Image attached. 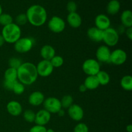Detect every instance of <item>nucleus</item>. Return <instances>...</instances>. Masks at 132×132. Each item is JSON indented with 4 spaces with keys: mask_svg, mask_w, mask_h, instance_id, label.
Wrapping results in <instances>:
<instances>
[{
    "mask_svg": "<svg viewBox=\"0 0 132 132\" xmlns=\"http://www.w3.org/2000/svg\"><path fill=\"white\" fill-rule=\"evenodd\" d=\"M18 81L24 85H31L37 80V74L36 66L29 62L22 63L17 70Z\"/></svg>",
    "mask_w": 132,
    "mask_h": 132,
    "instance_id": "nucleus-1",
    "label": "nucleus"
},
{
    "mask_svg": "<svg viewBox=\"0 0 132 132\" xmlns=\"http://www.w3.org/2000/svg\"><path fill=\"white\" fill-rule=\"evenodd\" d=\"M28 21L34 27L43 25L47 19V12L45 8L39 5H33L27 10Z\"/></svg>",
    "mask_w": 132,
    "mask_h": 132,
    "instance_id": "nucleus-2",
    "label": "nucleus"
},
{
    "mask_svg": "<svg viewBox=\"0 0 132 132\" xmlns=\"http://www.w3.org/2000/svg\"><path fill=\"white\" fill-rule=\"evenodd\" d=\"M1 35L6 43L10 44L15 43L19 39L21 38V30L20 27L15 23H12L3 27Z\"/></svg>",
    "mask_w": 132,
    "mask_h": 132,
    "instance_id": "nucleus-3",
    "label": "nucleus"
},
{
    "mask_svg": "<svg viewBox=\"0 0 132 132\" xmlns=\"http://www.w3.org/2000/svg\"><path fill=\"white\" fill-rule=\"evenodd\" d=\"M119 40V35L117 30L113 28H108L103 31V41L107 46H114L118 43Z\"/></svg>",
    "mask_w": 132,
    "mask_h": 132,
    "instance_id": "nucleus-4",
    "label": "nucleus"
},
{
    "mask_svg": "<svg viewBox=\"0 0 132 132\" xmlns=\"http://www.w3.org/2000/svg\"><path fill=\"white\" fill-rule=\"evenodd\" d=\"M34 44L33 39L30 37L20 38L14 43V49L18 53L24 54L28 52L32 48Z\"/></svg>",
    "mask_w": 132,
    "mask_h": 132,
    "instance_id": "nucleus-5",
    "label": "nucleus"
},
{
    "mask_svg": "<svg viewBox=\"0 0 132 132\" xmlns=\"http://www.w3.org/2000/svg\"><path fill=\"white\" fill-rule=\"evenodd\" d=\"M82 68L83 72L88 76H96L101 70L99 62L95 59H88L84 61Z\"/></svg>",
    "mask_w": 132,
    "mask_h": 132,
    "instance_id": "nucleus-6",
    "label": "nucleus"
},
{
    "mask_svg": "<svg viewBox=\"0 0 132 132\" xmlns=\"http://www.w3.org/2000/svg\"><path fill=\"white\" fill-rule=\"evenodd\" d=\"M45 110L50 113H57L62 109L61 101L54 97H50L45 99L43 102Z\"/></svg>",
    "mask_w": 132,
    "mask_h": 132,
    "instance_id": "nucleus-7",
    "label": "nucleus"
},
{
    "mask_svg": "<svg viewBox=\"0 0 132 132\" xmlns=\"http://www.w3.org/2000/svg\"><path fill=\"white\" fill-rule=\"evenodd\" d=\"M50 30L54 33H61L65 29L66 24L64 21L59 16H53L50 19L48 24Z\"/></svg>",
    "mask_w": 132,
    "mask_h": 132,
    "instance_id": "nucleus-8",
    "label": "nucleus"
},
{
    "mask_svg": "<svg viewBox=\"0 0 132 132\" xmlns=\"http://www.w3.org/2000/svg\"><path fill=\"white\" fill-rule=\"evenodd\" d=\"M36 69L38 76L45 77L50 76L52 73L54 67H52L50 61L43 59L36 66Z\"/></svg>",
    "mask_w": 132,
    "mask_h": 132,
    "instance_id": "nucleus-9",
    "label": "nucleus"
},
{
    "mask_svg": "<svg viewBox=\"0 0 132 132\" xmlns=\"http://www.w3.org/2000/svg\"><path fill=\"white\" fill-rule=\"evenodd\" d=\"M127 59V54L125 50L122 49H116L111 52L110 63L115 65H122Z\"/></svg>",
    "mask_w": 132,
    "mask_h": 132,
    "instance_id": "nucleus-10",
    "label": "nucleus"
},
{
    "mask_svg": "<svg viewBox=\"0 0 132 132\" xmlns=\"http://www.w3.org/2000/svg\"><path fill=\"white\" fill-rule=\"evenodd\" d=\"M111 51L108 46L102 45L99 46L96 51L97 61L104 63H110Z\"/></svg>",
    "mask_w": 132,
    "mask_h": 132,
    "instance_id": "nucleus-11",
    "label": "nucleus"
},
{
    "mask_svg": "<svg viewBox=\"0 0 132 132\" xmlns=\"http://www.w3.org/2000/svg\"><path fill=\"white\" fill-rule=\"evenodd\" d=\"M68 113L72 120L75 121H80L84 117V111L81 106L73 104L68 108Z\"/></svg>",
    "mask_w": 132,
    "mask_h": 132,
    "instance_id": "nucleus-12",
    "label": "nucleus"
},
{
    "mask_svg": "<svg viewBox=\"0 0 132 132\" xmlns=\"http://www.w3.org/2000/svg\"><path fill=\"white\" fill-rule=\"evenodd\" d=\"M50 119H51V113L45 109L40 110L36 113L34 122L37 125L45 126L50 122Z\"/></svg>",
    "mask_w": 132,
    "mask_h": 132,
    "instance_id": "nucleus-13",
    "label": "nucleus"
},
{
    "mask_svg": "<svg viewBox=\"0 0 132 132\" xmlns=\"http://www.w3.org/2000/svg\"><path fill=\"white\" fill-rule=\"evenodd\" d=\"M95 27L104 31L110 27V19L105 14H99L95 19Z\"/></svg>",
    "mask_w": 132,
    "mask_h": 132,
    "instance_id": "nucleus-14",
    "label": "nucleus"
},
{
    "mask_svg": "<svg viewBox=\"0 0 132 132\" xmlns=\"http://www.w3.org/2000/svg\"><path fill=\"white\" fill-rule=\"evenodd\" d=\"M6 110L9 114L12 116H19L23 112L22 106L20 103L16 101H11L6 105Z\"/></svg>",
    "mask_w": 132,
    "mask_h": 132,
    "instance_id": "nucleus-15",
    "label": "nucleus"
},
{
    "mask_svg": "<svg viewBox=\"0 0 132 132\" xmlns=\"http://www.w3.org/2000/svg\"><path fill=\"white\" fill-rule=\"evenodd\" d=\"M45 101V95L39 91L32 92L28 97V102L34 106H38L43 103Z\"/></svg>",
    "mask_w": 132,
    "mask_h": 132,
    "instance_id": "nucleus-16",
    "label": "nucleus"
},
{
    "mask_svg": "<svg viewBox=\"0 0 132 132\" xmlns=\"http://www.w3.org/2000/svg\"><path fill=\"white\" fill-rule=\"evenodd\" d=\"M103 30L95 27L88 28L87 31V35L89 39L91 41L96 43H99L103 41Z\"/></svg>",
    "mask_w": 132,
    "mask_h": 132,
    "instance_id": "nucleus-17",
    "label": "nucleus"
},
{
    "mask_svg": "<svg viewBox=\"0 0 132 132\" xmlns=\"http://www.w3.org/2000/svg\"><path fill=\"white\" fill-rule=\"evenodd\" d=\"M67 22L71 27L77 28L82 24V18L77 12L69 13L67 16Z\"/></svg>",
    "mask_w": 132,
    "mask_h": 132,
    "instance_id": "nucleus-18",
    "label": "nucleus"
},
{
    "mask_svg": "<svg viewBox=\"0 0 132 132\" xmlns=\"http://www.w3.org/2000/svg\"><path fill=\"white\" fill-rule=\"evenodd\" d=\"M40 54L44 60L50 61L55 55V50L51 45H45L41 48Z\"/></svg>",
    "mask_w": 132,
    "mask_h": 132,
    "instance_id": "nucleus-19",
    "label": "nucleus"
},
{
    "mask_svg": "<svg viewBox=\"0 0 132 132\" xmlns=\"http://www.w3.org/2000/svg\"><path fill=\"white\" fill-rule=\"evenodd\" d=\"M84 85L87 90H95L99 87V82L96 76H88L85 80Z\"/></svg>",
    "mask_w": 132,
    "mask_h": 132,
    "instance_id": "nucleus-20",
    "label": "nucleus"
},
{
    "mask_svg": "<svg viewBox=\"0 0 132 132\" xmlns=\"http://www.w3.org/2000/svg\"><path fill=\"white\" fill-rule=\"evenodd\" d=\"M121 21L122 26L125 28L132 27V12L130 10H126L122 12L121 15Z\"/></svg>",
    "mask_w": 132,
    "mask_h": 132,
    "instance_id": "nucleus-21",
    "label": "nucleus"
},
{
    "mask_svg": "<svg viewBox=\"0 0 132 132\" xmlns=\"http://www.w3.org/2000/svg\"><path fill=\"white\" fill-rule=\"evenodd\" d=\"M121 4L118 0H111L106 6V11L110 15H116L119 12Z\"/></svg>",
    "mask_w": 132,
    "mask_h": 132,
    "instance_id": "nucleus-22",
    "label": "nucleus"
},
{
    "mask_svg": "<svg viewBox=\"0 0 132 132\" xmlns=\"http://www.w3.org/2000/svg\"><path fill=\"white\" fill-rule=\"evenodd\" d=\"M4 77H5V80H6V81H12V82L18 81V72H17V70L15 69V68L9 67L5 72Z\"/></svg>",
    "mask_w": 132,
    "mask_h": 132,
    "instance_id": "nucleus-23",
    "label": "nucleus"
},
{
    "mask_svg": "<svg viewBox=\"0 0 132 132\" xmlns=\"http://www.w3.org/2000/svg\"><path fill=\"white\" fill-rule=\"evenodd\" d=\"M121 86L126 91H131L132 90V77L130 75H126L121 79Z\"/></svg>",
    "mask_w": 132,
    "mask_h": 132,
    "instance_id": "nucleus-24",
    "label": "nucleus"
},
{
    "mask_svg": "<svg viewBox=\"0 0 132 132\" xmlns=\"http://www.w3.org/2000/svg\"><path fill=\"white\" fill-rule=\"evenodd\" d=\"M96 76L100 85L104 86V85H108L110 81V77L106 71L100 70L99 73L96 75Z\"/></svg>",
    "mask_w": 132,
    "mask_h": 132,
    "instance_id": "nucleus-25",
    "label": "nucleus"
},
{
    "mask_svg": "<svg viewBox=\"0 0 132 132\" xmlns=\"http://www.w3.org/2000/svg\"><path fill=\"white\" fill-rule=\"evenodd\" d=\"M61 104L62 108L68 109L73 104V99L72 95H67L63 96V97L61 100Z\"/></svg>",
    "mask_w": 132,
    "mask_h": 132,
    "instance_id": "nucleus-26",
    "label": "nucleus"
},
{
    "mask_svg": "<svg viewBox=\"0 0 132 132\" xmlns=\"http://www.w3.org/2000/svg\"><path fill=\"white\" fill-rule=\"evenodd\" d=\"M13 23V18L11 15L6 13H2L0 15V24L5 27V26L10 24Z\"/></svg>",
    "mask_w": 132,
    "mask_h": 132,
    "instance_id": "nucleus-27",
    "label": "nucleus"
},
{
    "mask_svg": "<svg viewBox=\"0 0 132 132\" xmlns=\"http://www.w3.org/2000/svg\"><path fill=\"white\" fill-rule=\"evenodd\" d=\"M23 118L27 122H34L36 118V113L31 110H25L23 113Z\"/></svg>",
    "mask_w": 132,
    "mask_h": 132,
    "instance_id": "nucleus-28",
    "label": "nucleus"
},
{
    "mask_svg": "<svg viewBox=\"0 0 132 132\" xmlns=\"http://www.w3.org/2000/svg\"><path fill=\"white\" fill-rule=\"evenodd\" d=\"M52 67L54 68H59L64 63V59L60 55H55L50 61Z\"/></svg>",
    "mask_w": 132,
    "mask_h": 132,
    "instance_id": "nucleus-29",
    "label": "nucleus"
},
{
    "mask_svg": "<svg viewBox=\"0 0 132 132\" xmlns=\"http://www.w3.org/2000/svg\"><path fill=\"white\" fill-rule=\"evenodd\" d=\"M24 89H25L24 88V85L22 84L21 82H19V81H17L14 83L12 91L16 95H21V94L24 92Z\"/></svg>",
    "mask_w": 132,
    "mask_h": 132,
    "instance_id": "nucleus-30",
    "label": "nucleus"
},
{
    "mask_svg": "<svg viewBox=\"0 0 132 132\" xmlns=\"http://www.w3.org/2000/svg\"><path fill=\"white\" fill-rule=\"evenodd\" d=\"M22 63H23L21 62V60L17 57H12L9 61V67L15 68L16 70H18V68L21 65Z\"/></svg>",
    "mask_w": 132,
    "mask_h": 132,
    "instance_id": "nucleus-31",
    "label": "nucleus"
},
{
    "mask_svg": "<svg viewBox=\"0 0 132 132\" xmlns=\"http://www.w3.org/2000/svg\"><path fill=\"white\" fill-rule=\"evenodd\" d=\"M15 22H16L15 24H18L19 27L24 25L28 22L26 14H20L17 15V17L15 18Z\"/></svg>",
    "mask_w": 132,
    "mask_h": 132,
    "instance_id": "nucleus-32",
    "label": "nucleus"
},
{
    "mask_svg": "<svg viewBox=\"0 0 132 132\" xmlns=\"http://www.w3.org/2000/svg\"><path fill=\"white\" fill-rule=\"evenodd\" d=\"M88 127L86 124L83 122L79 123L75 126L73 129V132H88Z\"/></svg>",
    "mask_w": 132,
    "mask_h": 132,
    "instance_id": "nucleus-33",
    "label": "nucleus"
},
{
    "mask_svg": "<svg viewBox=\"0 0 132 132\" xmlns=\"http://www.w3.org/2000/svg\"><path fill=\"white\" fill-rule=\"evenodd\" d=\"M77 9V5L76 2L73 1H70L67 3V9L69 13L76 12Z\"/></svg>",
    "mask_w": 132,
    "mask_h": 132,
    "instance_id": "nucleus-34",
    "label": "nucleus"
},
{
    "mask_svg": "<svg viewBox=\"0 0 132 132\" xmlns=\"http://www.w3.org/2000/svg\"><path fill=\"white\" fill-rule=\"evenodd\" d=\"M46 128L44 126H40V125H35L32 126L29 132H46Z\"/></svg>",
    "mask_w": 132,
    "mask_h": 132,
    "instance_id": "nucleus-35",
    "label": "nucleus"
},
{
    "mask_svg": "<svg viewBox=\"0 0 132 132\" xmlns=\"http://www.w3.org/2000/svg\"><path fill=\"white\" fill-rule=\"evenodd\" d=\"M15 81L12 82V81H9L5 80L3 82V86L5 89L8 90H12V91L13 87H14V85L15 83Z\"/></svg>",
    "mask_w": 132,
    "mask_h": 132,
    "instance_id": "nucleus-36",
    "label": "nucleus"
},
{
    "mask_svg": "<svg viewBox=\"0 0 132 132\" xmlns=\"http://www.w3.org/2000/svg\"><path fill=\"white\" fill-rule=\"evenodd\" d=\"M125 32H126V36H127L128 38L130 40H131L132 39V27L126 28Z\"/></svg>",
    "mask_w": 132,
    "mask_h": 132,
    "instance_id": "nucleus-37",
    "label": "nucleus"
},
{
    "mask_svg": "<svg viewBox=\"0 0 132 132\" xmlns=\"http://www.w3.org/2000/svg\"><path fill=\"white\" fill-rule=\"evenodd\" d=\"M86 90H87V89H86V88L85 87V86L83 85V84L80 85L79 87V92H81L82 93L85 92L86 91Z\"/></svg>",
    "mask_w": 132,
    "mask_h": 132,
    "instance_id": "nucleus-38",
    "label": "nucleus"
},
{
    "mask_svg": "<svg viewBox=\"0 0 132 132\" xmlns=\"http://www.w3.org/2000/svg\"><path fill=\"white\" fill-rule=\"evenodd\" d=\"M5 43V40H4V38L3 37L2 35L0 34V47H1V46L4 45V43Z\"/></svg>",
    "mask_w": 132,
    "mask_h": 132,
    "instance_id": "nucleus-39",
    "label": "nucleus"
},
{
    "mask_svg": "<svg viewBox=\"0 0 132 132\" xmlns=\"http://www.w3.org/2000/svg\"><path fill=\"white\" fill-rule=\"evenodd\" d=\"M126 131L127 132H132V125H128L126 126Z\"/></svg>",
    "mask_w": 132,
    "mask_h": 132,
    "instance_id": "nucleus-40",
    "label": "nucleus"
},
{
    "mask_svg": "<svg viewBox=\"0 0 132 132\" xmlns=\"http://www.w3.org/2000/svg\"><path fill=\"white\" fill-rule=\"evenodd\" d=\"M57 114L59 115V116H60V117H62V116H64V110H63V109L60 110H59V112H58Z\"/></svg>",
    "mask_w": 132,
    "mask_h": 132,
    "instance_id": "nucleus-41",
    "label": "nucleus"
},
{
    "mask_svg": "<svg viewBox=\"0 0 132 132\" xmlns=\"http://www.w3.org/2000/svg\"><path fill=\"white\" fill-rule=\"evenodd\" d=\"M46 132H55L54 131L53 129H46Z\"/></svg>",
    "mask_w": 132,
    "mask_h": 132,
    "instance_id": "nucleus-42",
    "label": "nucleus"
},
{
    "mask_svg": "<svg viewBox=\"0 0 132 132\" xmlns=\"http://www.w3.org/2000/svg\"><path fill=\"white\" fill-rule=\"evenodd\" d=\"M2 13H3V9H2V7H1V5H0V15H1Z\"/></svg>",
    "mask_w": 132,
    "mask_h": 132,
    "instance_id": "nucleus-43",
    "label": "nucleus"
},
{
    "mask_svg": "<svg viewBox=\"0 0 132 132\" xmlns=\"http://www.w3.org/2000/svg\"><path fill=\"white\" fill-rule=\"evenodd\" d=\"M22 132H27V131H22Z\"/></svg>",
    "mask_w": 132,
    "mask_h": 132,
    "instance_id": "nucleus-44",
    "label": "nucleus"
},
{
    "mask_svg": "<svg viewBox=\"0 0 132 132\" xmlns=\"http://www.w3.org/2000/svg\"><path fill=\"white\" fill-rule=\"evenodd\" d=\"M57 132H59V131H57Z\"/></svg>",
    "mask_w": 132,
    "mask_h": 132,
    "instance_id": "nucleus-45",
    "label": "nucleus"
}]
</instances>
